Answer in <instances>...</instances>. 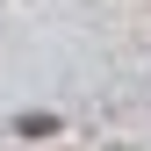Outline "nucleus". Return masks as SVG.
<instances>
[{
	"instance_id": "nucleus-1",
	"label": "nucleus",
	"mask_w": 151,
	"mask_h": 151,
	"mask_svg": "<svg viewBox=\"0 0 151 151\" xmlns=\"http://www.w3.org/2000/svg\"><path fill=\"white\" fill-rule=\"evenodd\" d=\"M14 129H22V137H58V115H22Z\"/></svg>"
}]
</instances>
